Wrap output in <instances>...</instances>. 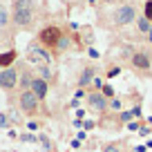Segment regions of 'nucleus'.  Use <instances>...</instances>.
<instances>
[{
  "mask_svg": "<svg viewBox=\"0 0 152 152\" xmlns=\"http://www.w3.org/2000/svg\"><path fill=\"white\" fill-rule=\"evenodd\" d=\"M36 20V0H14V23L20 29H31Z\"/></svg>",
  "mask_w": 152,
  "mask_h": 152,
  "instance_id": "nucleus-1",
  "label": "nucleus"
},
{
  "mask_svg": "<svg viewBox=\"0 0 152 152\" xmlns=\"http://www.w3.org/2000/svg\"><path fill=\"white\" fill-rule=\"evenodd\" d=\"M112 23L114 27H128V25L137 23V7L132 2H121L112 11Z\"/></svg>",
  "mask_w": 152,
  "mask_h": 152,
  "instance_id": "nucleus-2",
  "label": "nucleus"
},
{
  "mask_svg": "<svg viewBox=\"0 0 152 152\" xmlns=\"http://www.w3.org/2000/svg\"><path fill=\"white\" fill-rule=\"evenodd\" d=\"M27 61L34 63V65H38V67H45V65H52L54 58H52V54H49L40 43H29V47H27Z\"/></svg>",
  "mask_w": 152,
  "mask_h": 152,
  "instance_id": "nucleus-3",
  "label": "nucleus"
},
{
  "mask_svg": "<svg viewBox=\"0 0 152 152\" xmlns=\"http://www.w3.org/2000/svg\"><path fill=\"white\" fill-rule=\"evenodd\" d=\"M61 38H63V29L56 27V25H47V27H43L38 31V43L49 49H56Z\"/></svg>",
  "mask_w": 152,
  "mask_h": 152,
  "instance_id": "nucleus-4",
  "label": "nucleus"
},
{
  "mask_svg": "<svg viewBox=\"0 0 152 152\" xmlns=\"http://www.w3.org/2000/svg\"><path fill=\"white\" fill-rule=\"evenodd\" d=\"M18 103H20V110H23L25 114H29V116H34V114L40 110V101L36 99V94H34L31 90H23L20 92Z\"/></svg>",
  "mask_w": 152,
  "mask_h": 152,
  "instance_id": "nucleus-5",
  "label": "nucleus"
},
{
  "mask_svg": "<svg viewBox=\"0 0 152 152\" xmlns=\"http://www.w3.org/2000/svg\"><path fill=\"white\" fill-rule=\"evenodd\" d=\"M107 105H110V101L103 96V92H94V90L87 92V107H90V112L101 114L107 110Z\"/></svg>",
  "mask_w": 152,
  "mask_h": 152,
  "instance_id": "nucleus-6",
  "label": "nucleus"
},
{
  "mask_svg": "<svg viewBox=\"0 0 152 152\" xmlns=\"http://www.w3.org/2000/svg\"><path fill=\"white\" fill-rule=\"evenodd\" d=\"M18 74L14 67H7V69H0V87L2 90H14L18 85Z\"/></svg>",
  "mask_w": 152,
  "mask_h": 152,
  "instance_id": "nucleus-7",
  "label": "nucleus"
},
{
  "mask_svg": "<svg viewBox=\"0 0 152 152\" xmlns=\"http://www.w3.org/2000/svg\"><path fill=\"white\" fill-rule=\"evenodd\" d=\"M130 65H132V69H137V72H150L152 58H150L148 52H137L132 56V61H130Z\"/></svg>",
  "mask_w": 152,
  "mask_h": 152,
  "instance_id": "nucleus-8",
  "label": "nucleus"
},
{
  "mask_svg": "<svg viewBox=\"0 0 152 152\" xmlns=\"http://www.w3.org/2000/svg\"><path fill=\"white\" fill-rule=\"evenodd\" d=\"M94 78H96V67H92V65L83 67V69H81V74H78V87H81V90L90 87Z\"/></svg>",
  "mask_w": 152,
  "mask_h": 152,
  "instance_id": "nucleus-9",
  "label": "nucleus"
},
{
  "mask_svg": "<svg viewBox=\"0 0 152 152\" xmlns=\"http://www.w3.org/2000/svg\"><path fill=\"white\" fill-rule=\"evenodd\" d=\"M29 90L36 94L38 101H45V99H47V92H49V83H45L43 78H38V76H36V78L31 81V87H29Z\"/></svg>",
  "mask_w": 152,
  "mask_h": 152,
  "instance_id": "nucleus-10",
  "label": "nucleus"
},
{
  "mask_svg": "<svg viewBox=\"0 0 152 152\" xmlns=\"http://www.w3.org/2000/svg\"><path fill=\"white\" fill-rule=\"evenodd\" d=\"M78 36H69V34H63V38L58 40V52H69V49H74V40Z\"/></svg>",
  "mask_w": 152,
  "mask_h": 152,
  "instance_id": "nucleus-11",
  "label": "nucleus"
},
{
  "mask_svg": "<svg viewBox=\"0 0 152 152\" xmlns=\"http://www.w3.org/2000/svg\"><path fill=\"white\" fill-rule=\"evenodd\" d=\"M137 31H139V34H145V36L152 31V23H150V20H148L143 14L137 18Z\"/></svg>",
  "mask_w": 152,
  "mask_h": 152,
  "instance_id": "nucleus-12",
  "label": "nucleus"
},
{
  "mask_svg": "<svg viewBox=\"0 0 152 152\" xmlns=\"http://www.w3.org/2000/svg\"><path fill=\"white\" fill-rule=\"evenodd\" d=\"M83 40V45H87V47H92V43H94V31H92L90 25H85V27H81V36H78Z\"/></svg>",
  "mask_w": 152,
  "mask_h": 152,
  "instance_id": "nucleus-13",
  "label": "nucleus"
},
{
  "mask_svg": "<svg viewBox=\"0 0 152 152\" xmlns=\"http://www.w3.org/2000/svg\"><path fill=\"white\" fill-rule=\"evenodd\" d=\"M101 152H125V143L123 141H112L101 145Z\"/></svg>",
  "mask_w": 152,
  "mask_h": 152,
  "instance_id": "nucleus-14",
  "label": "nucleus"
},
{
  "mask_svg": "<svg viewBox=\"0 0 152 152\" xmlns=\"http://www.w3.org/2000/svg\"><path fill=\"white\" fill-rule=\"evenodd\" d=\"M16 56H18V54H16L14 49H9V52H5V54H0V67H2V69H7V67L16 61Z\"/></svg>",
  "mask_w": 152,
  "mask_h": 152,
  "instance_id": "nucleus-15",
  "label": "nucleus"
},
{
  "mask_svg": "<svg viewBox=\"0 0 152 152\" xmlns=\"http://www.w3.org/2000/svg\"><path fill=\"white\" fill-rule=\"evenodd\" d=\"M38 74H40L38 78H43L45 83H52V81H54V72H52V67H49V65L38 67Z\"/></svg>",
  "mask_w": 152,
  "mask_h": 152,
  "instance_id": "nucleus-16",
  "label": "nucleus"
},
{
  "mask_svg": "<svg viewBox=\"0 0 152 152\" xmlns=\"http://www.w3.org/2000/svg\"><path fill=\"white\" fill-rule=\"evenodd\" d=\"M34 78H36V76H31L27 69L20 72V87H23V90H29V87H31V81H34Z\"/></svg>",
  "mask_w": 152,
  "mask_h": 152,
  "instance_id": "nucleus-17",
  "label": "nucleus"
},
{
  "mask_svg": "<svg viewBox=\"0 0 152 152\" xmlns=\"http://www.w3.org/2000/svg\"><path fill=\"white\" fill-rule=\"evenodd\" d=\"M137 54V49L130 47V45H125V47H121V58L123 61H132V56Z\"/></svg>",
  "mask_w": 152,
  "mask_h": 152,
  "instance_id": "nucleus-18",
  "label": "nucleus"
},
{
  "mask_svg": "<svg viewBox=\"0 0 152 152\" xmlns=\"http://www.w3.org/2000/svg\"><path fill=\"white\" fill-rule=\"evenodd\" d=\"M7 25H9V14H7L5 5H0V29L7 27Z\"/></svg>",
  "mask_w": 152,
  "mask_h": 152,
  "instance_id": "nucleus-19",
  "label": "nucleus"
},
{
  "mask_svg": "<svg viewBox=\"0 0 152 152\" xmlns=\"http://www.w3.org/2000/svg\"><path fill=\"white\" fill-rule=\"evenodd\" d=\"M121 107H123V101L116 99V96H114V99L110 101V105H107V110H121Z\"/></svg>",
  "mask_w": 152,
  "mask_h": 152,
  "instance_id": "nucleus-20",
  "label": "nucleus"
},
{
  "mask_svg": "<svg viewBox=\"0 0 152 152\" xmlns=\"http://www.w3.org/2000/svg\"><path fill=\"white\" fill-rule=\"evenodd\" d=\"M101 92H103L105 99H114V90H112V85H103V90H101Z\"/></svg>",
  "mask_w": 152,
  "mask_h": 152,
  "instance_id": "nucleus-21",
  "label": "nucleus"
},
{
  "mask_svg": "<svg viewBox=\"0 0 152 152\" xmlns=\"http://www.w3.org/2000/svg\"><path fill=\"white\" fill-rule=\"evenodd\" d=\"M119 74H121V67H112L105 76H107V78H114V76H119Z\"/></svg>",
  "mask_w": 152,
  "mask_h": 152,
  "instance_id": "nucleus-22",
  "label": "nucleus"
},
{
  "mask_svg": "<svg viewBox=\"0 0 152 152\" xmlns=\"http://www.w3.org/2000/svg\"><path fill=\"white\" fill-rule=\"evenodd\" d=\"M139 128H141V125H139L137 121H130V123H128V130H130V132H139Z\"/></svg>",
  "mask_w": 152,
  "mask_h": 152,
  "instance_id": "nucleus-23",
  "label": "nucleus"
},
{
  "mask_svg": "<svg viewBox=\"0 0 152 152\" xmlns=\"http://www.w3.org/2000/svg\"><path fill=\"white\" fill-rule=\"evenodd\" d=\"M0 128H9V119L5 114H0Z\"/></svg>",
  "mask_w": 152,
  "mask_h": 152,
  "instance_id": "nucleus-24",
  "label": "nucleus"
},
{
  "mask_svg": "<svg viewBox=\"0 0 152 152\" xmlns=\"http://www.w3.org/2000/svg\"><path fill=\"white\" fill-rule=\"evenodd\" d=\"M119 119L125 123V121H130V119H132V112H121V116H119Z\"/></svg>",
  "mask_w": 152,
  "mask_h": 152,
  "instance_id": "nucleus-25",
  "label": "nucleus"
},
{
  "mask_svg": "<svg viewBox=\"0 0 152 152\" xmlns=\"http://www.w3.org/2000/svg\"><path fill=\"white\" fill-rule=\"evenodd\" d=\"M87 56L90 58H99V52H96L94 47H87Z\"/></svg>",
  "mask_w": 152,
  "mask_h": 152,
  "instance_id": "nucleus-26",
  "label": "nucleus"
},
{
  "mask_svg": "<svg viewBox=\"0 0 152 152\" xmlns=\"http://www.w3.org/2000/svg\"><path fill=\"white\" fill-rule=\"evenodd\" d=\"M132 116H139V119H141V105H134L132 107Z\"/></svg>",
  "mask_w": 152,
  "mask_h": 152,
  "instance_id": "nucleus-27",
  "label": "nucleus"
},
{
  "mask_svg": "<svg viewBox=\"0 0 152 152\" xmlns=\"http://www.w3.org/2000/svg\"><path fill=\"white\" fill-rule=\"evenodd\" d=\"M150 132H152V128H139V134H141V137H148Z\"/></svg>",
  "mask_w": 152,
  "mask_h": 152,
  "instance_id": "nucleus-28",
  "label": "nucleus"
},
{
  "mask_svg": "<svg viewBox=\"0 0 152 152\" xmlns=\"http://www.w3.org/2000/svg\"><path fill=\"white\" fill-rule=\"evenodd\" d=\"M27 128H29V130H31V132H34V130H38V128H40V125H38L36 121H29V123H27Z\"/></svg>",
  "mask_w": 152,
  "mask_h": 152,
  "instance_id": "nucleus-29",
  "label": "nucleus"
},
{
  "mask_svg": "<svg viewBox=\"0 0 152 152\" xmlns=\"http://www.w3.org/2000/svg\"><path fill=\"white\" fill-rule=\"evenodd\" d=\"M23 141H36V137H34V134H23Z\"/></svg>",
  "mask_w": 152,
  "mask_h": 152,
  "instance_id": "nucleus-30",
  "label": "nucleus"
},
{
  "mask_svg": "<svg viewBox=\"0 0 152 152\" xmlns=\"http://www.w3.org/2000/svg\"><path fill=\"white\" fill-rule=\"evenodd\" d=\"M83 96H85V90H81V87H78V90H76V101L83 99Z\"/></svg>",
  "mask_w": 152,
  "mask_h": 152,
  "instance_id": "nucleus-31",
  "label": "nucleus"
},
{
  "mask_svg": "<svg viewBox=\"0 0 152 152\" xmlns=\"http://www.w3.org/2000/svg\"><path fill=\"white\" fill-rule=\"evenodd\" d=\"M72 148H74V150H78V148H81V141H78V139H74V141H72Z\"/></svg>",
  "mask_w": 152,
  "mask_h": 152,
  "instance_id": "nucleus-32",
  "label": "nucleus"
},
{
  "mask_svg": "<svg viewBox=\"0 0 152 152\" xmlns=\"http://www.w3.org/2000/svg\"><path fill=\"white\" fill-rule=\"evenodd\" d=\"M145 150H148L145 145H134V152H145Z\"/></svg>",
  "mask_w": 152,
  "mask_h": 152,
  "instance_id": "nucleus-33",
  "label": "nucleus"
},
{
  "mask_svg": "<svg viewBox=\"0 0 152 152\" xmlns=\"http://www.w3.org/2000/svg\"><path fill=\"white\" fill-rule=\"evenodd\" d=\"M103 5H114V2H119V0H101Z\"/></svg>",
  "mask_w": 152,
  "mask_h": 152,
  "instance_id": "nucleus-34",
  "label": "nucleus"
},
{
  "mask_svg": "<svg viewBox=\"0 0 152 152\" xmlns=\"http://www.w3.org/2000/svg\"><path fill=\"white\" fill-rule=\"evenodd\" d=\"M65 5H76V2H81V0H63Z\"/></svg>",
  "mask_w": 152,
  "mask_h": 152,
  "instance_id": "nucleus-35",
  "label": "nucleus"
},
{
  "mask_svg": "<svg viewBox=\"0 0 152 152\" xmlns=\"http://www.w3.org/2000/svg\"><path fill=\"white\" fill-rule=\"evenodd\" d=\"M87 5H90V7H94V5H96V0H87Z\"/></svg>",
  "mask_w": 152,
  "mask_h": 152,
  "instance_id": "nucleus-36",
  "label": "nucleus"
},
{
  "mask_svg": "<svg viewBox=\"0 0 152 152\" xmlns=\"http://www.w3.org/2000/svg\"><path fill=\"white\" fill-rule=\"evenodd\" d=\"M148 43H150V45H152V31H150V34H148Z\"/></svg>",
  "mask_w": 152,
  "mask_h": 152,
  "instance_id": "nucleus-37",
  "label": "nucleus"
},
{
  "mask_svg": "<svg viewBox=\"0 0 152 152\" xmlns=\"http://www.w3.org/2000/svg\"><path fill=\"white\" fill-rule=\"evenodd\" d=\"M148 123H150V125H152V116H150V119H148Z\"/></svg>",
  "mask_w": 152,
  "mask_h": 152,
  "instance_id": "nucleus-38",
  "label": "nucleus"
}]
</instances>
